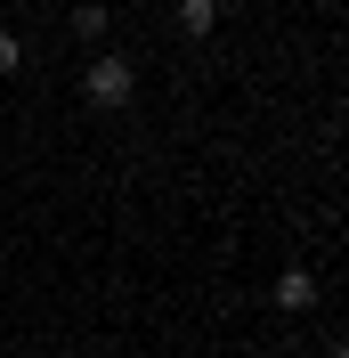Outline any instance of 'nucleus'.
<instances>
[{"label": "nucleus", "instance_id": "obj_4", "mask_svg": "<svg viewBox=\"0 0 349 358\" xmlns=\"http://www.w3.org/2000/svg\"><path fill=\"white\" fill-rule=\"evenodd\" d=\"M73 41H89V49L106 41V8H98V0H82V8H73Z\"/></svg>", "mask_w": 349, "mask_h": 358}, {"label": "nucleus", "instance_id": "obj_1", "mask_svg": "<svg viewBox=\"0 0 349 358\" xmlns=\"http://www.w3.org/2000/svg\"><path fill=\"white\" fill-rule=\"evenodd\" d=\"M82 90H89V106L122 114V106H131V98H138V66H131V57H114V49H106V57H89Z\"/></svg>", "mask_w": 349, "mask_h": 358}, {"label": "nucleus", "instance_id": "obj_2", "mask_svg": "<svg viewBox=\"0 0 349 358\" xmlns=\"http://www.w3.org/2000/svg\"><path fill=\"white\" fill-rule=\"evenodd\" d=\"M317 301H325V285H317L309 268H284L276 277V310H317Z\"/></svg>", "mask_w": 349, "mask_h": 358}, {"label": "nucleus", "instance_id": "obj_3", "mask_svg": "<svg viewBox=\"0 0 349 358\" xmlns=\"http://www.w3.org/2000/svg\"><path fill=\"white\" fill-rule=\"evenodd\" d=\"M211 24H219V0H179V33H187V41H203Z\"/></svg>", "mask_w": 349, "mask_h": 358}, {"label": "nucleus", "instance_id": "obj_5", "mask_svg": "<svg viewBox=\"0 0 349 358\" xmlns=\"http://www.w3.org/2000/svg\"><path fill=\"white\" fill-rule=\"evenodd\" d=\"M24 66V41H17V33H8V24H0V82H8V73H17Z\"/></svg>", "mask_w": 349, "mask_h": 358}]
</instances>
